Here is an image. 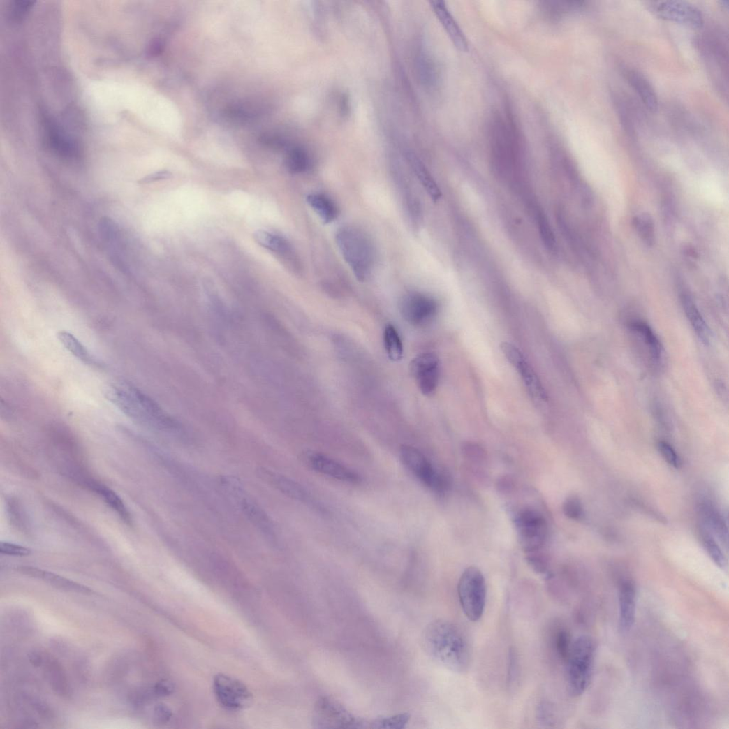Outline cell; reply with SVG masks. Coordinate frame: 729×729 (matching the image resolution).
<instances>
[{
  "mask_svg": "<svg viewBox=\"0 0 729 729\" xmlns=\"http://www.w3.org/2000/svg\"><path fill=\"white\" fill-rule=\"evenodd\" d=\"M422 646L429 657L451 672L462 674L470 668L472 650L463 630L447 619H436L425 629Z\"/></svg>",
  "mask_w": 729,
  "mask_h": 729,
  "instance_id": "1",
  "label": "cell"
},
{
  "mask_svg": "<svg viewBox=\"0 0 729 729\" xmlns=\"http://www.w3.org/2000/svg\"><path fill=\"white\" fill-rule=\"evenodd\" d=\"M105 395L112 404L133 419L152 420L166 427L176 425L153 399L131 384L117 383L109 385L105 388Z\"/></svg>",
  "mask_w": 729,
  "mask_h": 729,
  "instance_id": "2",
  "label": "cell"
},
{
  "mask_svg": "<svg viewBox=\"0 0 729 729\" xmlns=\"http://www.w3.org/2000/svg\"><path fill=\"white\" fill-rule=\"evenodd\" d=\"M342 256L356 279L364 282L371 275L376 262L374 245L363 231L351 226L341 228L336 236Z\"/></svg>",
  "mask_w": 729,
  "mask_h": 729,
  "instance_id": "3",
  "label": "cell"
},
{
  "mask_svg": "<svg viewBox=\"0 0 729 729\" xmlns=\"http://www.w3.org/2000/svg\"><path fill=\"white\" fill-rule=\"evenodd\" d=\"M595 655L596 645L591 638L582 635L573 642L566 661L567 687L570 695L581 696L589 687Z\"/></svg>",
  "mask_w": 729,
  "mask_h": 729,
  "instance_id": "4",
  "label": "cell"
},
{
  "mask_svg": "<svg viewBox=\"0 0 729 729\" xmlns=\"http://www.w3.org/2000/svg\"><path fill=\"white\" fill-rule=\"evenodd\" d=\"M462 611L472 622L480 621L487 602V585L484 575L477 567L471 566L462 574L457 587Z\"/></svg>",
  "mask_w": 729,
  "mask_h": 729,
  "instance_id": "5",
  "label": "cell"
},
{
  "mask_svg": "<svg viewBox=\"0 0 729 729\" xmlns=\"http://www.w3.org/2000/svg\"><path fill=\"white\" fill-rule=\"evenodd\" d=\"M312 719L316 728H371V721L355 716L337 702L325 697L316 702Z\"/></svg>",
  "mask_w": 729,
  "mask_h": 729,
  "instance_id": "6",
  "label": "cell"
},
{
  "mask_svg": "<svg viewBox=\"0 0 729 729\" xmlns=\"http://www.w3.org/2000/svg\"><path fill=\"white\" fill-rule=\"evenodd\" d=\"M515 522L522 549L528 554L540 550L548 536V525L543 515L526 508L517 514Z\"/></svg>",
  "mask_w": 729,
  "mask_h": 729,
  "instance_id": "7",
  "label": "cell"
},
{
  "mask_svg": "<svg viewBox=\"0 0 729 729\" xmlns=\"http://www.w3.org/2000/svg\"><path fill=\"white\" fill-rule=\"evenodd\" d=\"M648 10L663 20L688 28L700 29L705 25L702 11L694 5L683 1H655L647 4Z\"/></svg>",
  "mask_w": 729,
  "mask_h": 729,
  "instance_id": "8",
  "label": "cell"
},
{
  "mask_svg": "<svg viewBox=\"0 0 729 729\" xmlns=\"http://www.w3.org/2000/svg\"><path fill=\"white\" fill-rule=\"evenodd\" d=\"M213 690L218 702L230 711L244 709L253 701L251 692L242 682L223 674L214 677Z\"/></svg>",
  "mask_w": 729,
  "mask_h": 729,
  "instance_id": "9",
  "label": "cell"
},
{
  "mask_svg": "<svg viewBox=\"0 0 729 729\" xmlns=\"http://www.w3.org/2000/svg\"><path fill=\"white\" fill-rule=\"evenodd\" d=\"M400 457L406 466L425 486L436 492H443L447 488V481L437 471L427 457L418 449L404 446L400 450Z\"/></svg>",
  "mask_w": 729,
  "mask_h": 729,
  "instance_id": "10",
  "label": "cell"
},
{
  "mask_svg": "<svg viewBox=\"0 0 729 729\" xmlns=\"http://www.w3.org/2000/svg\"><path fill=\"white\" fill-rule=\"evenodd\" d=\"M501 348L508 362L517 370L534 402L538 405L545 404L548 401V396L522 353L515 346L509 343H503Z\"/></svg>",
  "mask_w": 729,
  "mask_h": 729,
  "instance_id": "11",
  "label": "cell"
},
{
  "mask_svg": "<svg viewBox=\"0 0 729 729\" xmlns=\"http://www.w3.org/2000/svg\"><path fill=\"white\" fill-rule=\"evenodd\" d=\"M411 372L425 395L434 392L440 379V359L434 353L416 356L411 363Z\"/></svg>",
  "mask_w": 729,
  "mask_h": 729,
  "instance_id": "12",
  "label": "cell"
},
{
  "mask_svg": "<svg viewBox=\"0 0 729 729\" xmlns=\"http://www.w3.org/2000/svg\"><path fill=\"white\" fill-rule=\"evenodd\" d=\"M439 304L432 297L421 293H411L400 303V312L410 324L422 326L431 321L437 311Z\"/></svg>",
  "mask_w": 729,
  "mask_h": 729,
  "instance_id": "13",
  "label": "cell"
},
{
  "mask_svg": "<svg viewBox=\"0 0 729 729\" xmlns=\"http://www.w3.org/2000/svg\"><path fill=\"white\" fill-rule=\"evenodd\" d=\"M43 121L47 142L50 149L66 159H79L81 156L79 143L64 133L56 122L49 117L43 115Z\"/></svg>",
  "mask_w": 729,
  "mask_h": 729,
  "instance_id": "14",
  "label": "cell"
},
{
  "mask_svg": "<svg viewBox=\"0 0 729 729\" xmlns=\"http://www.w3.org/2000/svg\"><path fill=\"white\" fill-rule=\"evenodd\" d=\"M619 628L623 633L629 632L636 617L637 592L631 580L622 582L619 589Z\"/></svg>",
  "mask_w": 729,
  "mask_h": 729,
  "instance_id": "15",
  "label": "cell"
},
{
  "mask_svg": "<svg viewBox=\"0 0 729 729\" xmlns=\"http://www.w3.org/2000/svg\"><path fill=\"white\" fill-rule=\"evenodd\" d=\"M308 462L312 469L323 476L348 483L353 484L360 481L358 473L330 457L312 454L309 456Z\"/></svg>",
  "mask_w": 729,
  "mask_h": 729,
  "instance_id": "16",
  "label": "cell"
},
{
  "mask_svg": "<svg viewBox=\"0 0 729 729\" xmlns=\"http://www.w3.org/2000/svg\"><path fill=\"white\" fill-rule=\"evenodd\" d=\"M18 570L24 575L41 579L56 589L66 592L94 594V591L89 588L53 573L30 566H22Z\"/></svg>",
  "mask_w": 729,
  "mask_h": 729,
  "instance_id": "17",
  "label": "cell"
},
{
  "mask_svg": "<svg viewBox=\"0 0 729 729\" xmlns=\"http://www.w3.org/2000/svg\"><path fill=\"white\" fill-rule=\"evenodd\" d=\"M258 471L264 481L288 496L302 502L309 503L311 501L307 490L297 482L267 469H260Z\"/></svg>",
  "mask_w": 729,
  "mask_h": 729,
  "instance_id": "18",
  "label": "cell"
},
{
  "mask_svg": "<svg viewBox=\"0 0 729 729\" xmlns=\"http://www.w3.org/2000/svg\"><path fill=\"white\" fill-rule=\"evenodd\" d=\"M626 76L628 82L648 110L651 113H657L659 110L658 96L648 80L642 73L634 69L628 70Z\"/></svg>",
  "mask_w": 729,
  "mask_h": 729,
  "instance_id": "19",
  "label": "cell"
},
{
  "mask_svg": "<svg viewBox=\"0 0 729 729\" xmlns=\"http://www.w3.org/2000/svg\"><path fill=\"white\" fill-rule=\"evenodd\" d=\"M434 8L456 48L462 52H468L469 44L466 36L445 3L435 2Z\"/></svg>",
  "mask_w": 729,
  "mask_h": 729,
  "instance_id": "20",
  "label": "cell"
},
{
  "mask_svg": "<svg viewBox=\"0 0 729 729\" xmlns=\"http://www.w3.org/2000/svg\"><path fill=\"white\" fill-rule=\"evenodd\" d=\"M681 301L686 316L698 337L703 344L709 345L712 339L711 330L694 300L688 295L683 294Z\"/></svg>",
  "mask_w": 729,
  "mask_h": 729,
  "instance_id": "21",
  "label": "cell"
},
{
  "mask_svg": "<svg viewBox=\"0 0 729 729\" xmlns=\"http://www.w3.org/2000/svg\"><path fill=\"white\" fill-rule=\"evenodd\" d=\"M242 511L249 520L267 536H274V524L264 510L253 501L243 498L240 501Z\"/></svg>",
  "mask_w": 729,
  "mask_h": 729,
  "instance_id": "22",
  "label": "cell"
},
{
  "mask_svg": "<svg viewBox=\"0 0 729 729\" xmlns=\"http://www.w3.org/2000/svg\"><path fill=\"white\" fill-rule=\"evenodd\" d=\"M631 330L645 344L651 361L654 364L659 363L662 358L663 348L651 327L643 322L636 321L631 324Z\"/></svg>",
  "mask_w": 729,
  "mask_h": 729,
  "instance_id": "23",
  "label": "cell"
},
{
  "mask_svg": "<svg viewBox=\"0 0 729 729\" xmlns=\"http://www.w3.org/2000/svg\"><path fill=\"white\" fill-rule=\"evenodd\" d=\"M307 200L324 224H330L337 220L339 209L330 198L323 194L313 193L307 196Z\"/></svg>",
  "mask_w": 729,
  "mask_h": 729,
  "instance_id": "24",
  "label": "cell"
},
{
  "mask_svg": "<svg viewBox=\"0 0 729 729\" xmlns=\"http://www.w3.org/2000/svg\"><path fill=\"white\" fill-rule=\"evenodd\" d=\"M700 512L706 524L711 527L724 543H728L726 524L718 510L709 501H703L700 505Z\"/></svg>",
  "mask_w": 729,
  "mask_h": 729,
  "instance_id": "25",
  "label": "cell"
},
{
  "mask_svg": "<svg viewBox=\"0 0 729 729\" xmlns=\"http://www.w3.org/2000/svg\"><path fill=\"white\" fill-rule=\"evenodd\" d=\"M408 159L420 184L430 198L435 202L440 200L442 197L441 191L429 170L415 156L410 155Z\"/></svg>",
  "mask_w": 729,
  "mask_h": 729,
  "instance_id": "26",
  "label": "cell"
},
{
  "mask_svg": "<svg viewBox=\"0 0 729 729\" xmlns=\"http://www.w3.org/2000/svg\"><path fill=\"white\" fill-rule=\"evenodd\" d=\"M58 339L69 353L82 362L91 366L98 364L96 358L74 335L62 331L58 333Z\"/></svg>",
  "mask_w": 729,
  "mask_h": 729,
  "instance_id": "27",
  "label": "cell"
},
{
  "mask_svg": "<svg viewBox=\"0 0 729 729\" xmlns=\"http://www.w3.org/2000/svg\"><path fill=\"white\" fill-rule=\"evenodd\" d=\"M253 237L263 247L277 252L286 256H293V250L289 243L284 238L265 230L254 233Z\"/></svg>",
  "mask_w": 729,
  "mask_h": 729,
  "instance_id": "28",
  "label": "cell"
},
{
  "mask_svg": "<svg viewBox=\"0 0 729 729\" xmlns=\"http://www.w3.org/2000/svg\"><path fill=\"white\" fill-rule=\"evenodd\" d=\"M383 339L388 358L393 362H397L402 359L404 356V345L394 325L391 324L386 325Z\"/></svg>",
  "mask_w": 729,
  "mask_h": 729,
  "instance_id": "29",
  "label": "cell"
},
{
  "mask_svg": "<svg viewBox=\"0 0 729 729\" xmlns=\"http://www.w3.org/2000/svg\"><path fill=\"white\" fill-rule=\"evenodd\" d=\"M91 488L101 496L105 503L112 508L126 522H131V515L122 499L112 490L106 487L92 484Z\"/></svg>",
  "mask_w": 729,
  "mask_h": 729,
  "instance_id": "30",
  "label": "cell"
},
{
  "mask_svg": "<svg viewBox=\"0 0 729 729\" xmlns=\"http://www.w3.org/2000/svg\"><path fill=\"white\" fill-rule=\"evenodd\" d=\"M633 224L642 241L648 246L655 242V229L653 219L647 213H642L633 218Z\"/></svg>",
  "mask_w": 729,
  "mask_h": 729,
  "instance_id": "31",
  "label": "cell"
},
{
  "mask_svg": "<svg viewBox=\"0 0 729 729\" xmlns=\"http://www.w3.org/2000/svg\"><path fill=\"white\" fill-rule=\"evenodd\" d=\"M285 163L290 172L299 174L304 172L309 168L310 160L304 149L295 147L288 152Z\"/></svg>",
  "mask_w": 729,
  "mask_h": 729,
  "instance_id": "32",
  "label": "cell"
},
{
  "mask_svg": "<svg viewBox=\"0 0 729 729\" xmlns=\"http://www.w3.org/2000/svg\"><path fill=\"white\" fill-rule=\"evenodd\" d=\"M411 719L409 714L381 716L371 721V728H404Z\"/></svg>",
  "mask_w": 729,
  "mask_h": 729,
  "instance_id": "33",
  "label": "cell"
},
{
  "mask_svg": "<svg viewBox=\"0 0 729 729\" xmlns=\"http://www.w3.org/2000/svg\"><path fill=\"white\" fill-rule=\"evenodd\" d=\"M573 642L568 632L565 629L557 630L552 635V644L559 659L566 663L572 646Z\"/></svg>",
  "mask_w": 729,
  "mask_h": 729,
  "instance_id": "34",
  "label": "cell"
},
{
  "mask_svg": "<svg viewBox=\"0 0 729 729\" xmlns=\"http://www.w3.org/2000/svg\"><path fill=\"white\" fill-rule=\"evenodd\" d=\"M538 225L540 237L545 246L550 251H554L557 248L556 237L548 220L542 213L538 217Z\"/></svg>",
  "mask_w": 729,
  "mask_h": 729,
  "instance_id": "35",
  "label": "cell"
},
{
  "mask_svg": "<svg viewBox=\"0 0 729 729\" xmlns=\"http://www.w3.org/2000/svg\"><path fill=\"white\" fill-rule=\"evenodd\" d=\"M703 540L707 552L711 559L719 568H724L726 566V561L716 540L707 533H705Z\"/></svg>",
  "mask_w": 729,
  "mask_h": 729,
  "instance_id": "36",
  "label": "cell"
},
{
  "mask_svg": "<svg viewBox=\"0 0 729 729\" xmlns=\"http://www.w3.org/2000/svg\"><path fill=\"white\" fill-rule=\"evenodd\" d=\"M564 515L570 520H579L583 516V508L580 499L575 496H570L566 499L563 506Z\"/></svg>",
  "mask_w": 729,
  "mask_h": 729,
  "instance_id": "37",
  "label": "cell"
},
{
  "mask_svg": "<svg viewBox=\"0 0 729 729\" xmlns=\"http://www.w3.org/2000/svg\"><path fill=\"white\" fill-rule=\"evenodd\" d=\"M520 674V663L517 651L515 649L511 648L509 649L508 653V672H507V684L511 687L513 686L517 681Z\"/></svg>",
  "mask_w": 729,
  "mask_h": 729,
  "instance_id": "38",
  "label": "cell"
},
{
  "mask_svg": "<svg viewBox=\"0 0 729 729\" xmlns=\"http://www.w3.org/2000/svg\"><path fill=\"white\" fill-rule=\"evenodd\" d=\"M659 451L664 459L671 466L679 469L682 461L675 449L668 443L661 441L658 444Z\"/></svg>",
  "mask_w": 729,
  "mask_h": 729,
  "instance_id": "39",
  "label": "cell"
},
{
  "mask_svg": "<svg viewBox=\"0 0 729 729\" xmlns=\"http://www.w3.org/2000/svg\"><path fill=\"white\" fill-rule=\"evenodd\" d=\"M50 679L51 684H52L53 688L59 693V691H63L66 690V682L65 677L62 674V671L59 666L57 665L56 663L50 664Z\"/></svg>",
  "mask_w": 729,
  "mask_h": 729,
  "instance_id": "40",
  "label": "cell"
},
{
  "mask_svg": "<svg viewBox=\"0 0 729 729\" xmlns=\"http://www.w3.org/2000/svg\"><path fill=\"white\" fill-rule=\"evenodd\" d=\"M0 553L11 557H27L31 554V551L22 545L2 542L0 544Z\"/></svg>",
  "mask_w": 729,
  "mask_h": 729,
  "instance_id": "41",
  "label": "cell"
},
{
  "mask_svg": "<svg viewBox=\"0 0 729 729\" xmlns=\"http://www.w3.org/2000/svg\"><path fill=\"white\" fill-rule=\"evenodd\" d=\"M538 719L543 725H550L554 723V715L553 707L549 703H542L538 708Z\"/></svg>",
  "mask_w": 729,
  "mask_h": 729,
  "instance_id": "42",
  "label": "cell"
},
{
  "mask_svg": "<svg viewBox=\"0 0 729 729\" xmlns=\"http://www.w3.org/2000/svg\"><path fill=\"white\" fill-rule=\"evenodd\" d=\"M529 554L527 562L534 571L540 574L548 572V564L542 557L537 555L536 552Z\"/></svg>",
  "mask_w": 729,
  "mask_h": 729,
  "instance_id": "43",
  "label": "cell"
},
{
  "mask_svg": "<svg viewBox=\"0 0 729 729\" xmlns=\"http://www.w3.org/2000/svg\"><path fill=\"white\" fill-rule=\"evenodd\" d=\"M175 686L172 683L167 680H163L154 686L153 694L156 697L165 698L172 695Z\"/></svg>",
  "mask_w": 729,
  "mask_h": 729,
  "instance_id": "44",
  "label": "cell"
},
{
  "mask_svg": "<svg viewBox=\"0 0 729 729\" xmlns=\"http://www.w3.org/2000/svg\"><path fill=\"white\" fill-rule=\"evenodd\" d=\"M172 711L164 704H159L154 709V716L160 723H165L172 717Z\"/></svg>",
  "mask_w": 729,
  "mask_h": 729,
  "instance_id": "45",
  "label": "cell"
},
{
  "mask_svg": "<svg viewBox=\"0 0 729 729\" xmlns=\"http://www.w3.org/2000/svg\"><path fill=\"white\" fill-rule=\"evenodd\" d=\"M172 177V173L167 170H163L156 172L155 173L150 174L145 177L142 178L139 181L140 184H149L152 182L169 179Z\"/></svg>",
  "mask_w": 729,
  "mask_h": 729,
  "instance_id": "46",
  "label": "cell"
},
{
  "mask_svg": "<svg viewBox=\"0 0 729 729\" xmlns=\"http://www.w3.org/2000/svg\"><path fill=\"white\" fill-rule=\"evenodd\" d=\"M164 47L165 45L163 40L156 39L149 45L148 53L152 57H157L163 52Z\"/></svg>",
  "mask_w": 729,
  "mask_h": 729,
  "instance_id": "47",
  "label": "cell"
},
{
  "mask_svg": "<svg viewBox=\"0 0 729 729\" xmlns=\"http://www.w3.org/2000/svg\"><path fill=\"white\" fill-rule=\"evenodd\" d=\"M28 658L31 664L34 667H40L45 661L43 655L36 651H31L28 654Z\"/></svg>",
  "mask_w": 729,
  "mask_h": 729,
  "instance_id": "48",
  "label": "cell"
},
{
  "mask_svg": "<svg viewBox=\"0 0 729 729\" xmlns=\"http://www.w3.org/2000/svg\"><path fill=\"white\" fill-rule=\"evenodd\" d=\"M721 6H723L726 9L728 8V0H722V1H721Z\"/></svg>",
  "mask_w": 729,
  "mask_h": 729,
  "instance_id": "49",
  "label": "cell"
}]
</instances>
